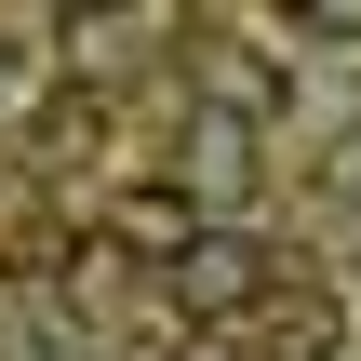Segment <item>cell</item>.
Listing matches in <instances>:
<instances>
[{
	"label": "cell",
	"mask_w": 361,
	"mask_h": 361,
	"mask_svg": "<svg viewBox=\"0 0 361 361\" xmlns=\"http://www.w3.org/2000/svg\"><path fill=\"white\" fill-rule=\"evenodd\" d=\"M188 201H214V214H228V201H255V134H241V121H201V161H188Z\"/></svg>",
	"instance_id": "5b68a950"
},
{
	"label": "cell",
	"mask_w": 361,
	"mask_h": 361,
	"mask_svg": "<svg viewBox=\"0 0 361 361\" xmlns=\"http://www.w3.org/2000/svg\"><path fill=\"white\" fill-rule=\"evenodd\" d=\"M107 228H121V255H161V268H174V255L201 241V201H188V188H121Z\"/></svg>",
	"instance_id": "277c9868"
},
{
	"label": "cell",
	"mask_w": 361,
	"mask_h": 361,
	"mask_svg": "<svg viewBox=\"0 0 361 361\" xmlns=\"http://www.w3.org/2000/svg\"><path fill=\"white\" fill-rule=\"evenodd\" d=\"M161 281H174V308H188V322L214 335V322H268V295H281L295 268H281V255H268L255 228H201V241H188V255H174Z\"/></svg>",
	"instance_id": "6da1fadb"
},
{
	"label": "cell",
	"mask_w": 361,
	"mask_h": 361,
	"mask_svg": "<svg viewBox=\"0 0 361 361\" xmlns=\"http://www.w3.org/2000/svg\"><path fill=\"white\" fill-rule=\"evenodd\" d=\"M174 361H241V348H228V335H188V348H174Z\"/></svg>",
	"instance_id": "52a82bcc"
},
{
	"label": "cell",
	"mask_w": 361,
	"mask_h": 361,
	"mask_svg": "<svg viewBox=\"0 0 361 361\" xmlns=\"http://www.w3.org/2000/svg\"><path fill=\"white\" fill-rule=\"evenodd\" d=\"M94 134H107V107H94V94H67V107H40V147H54V161H94Z\"/></svg>",
	"instance_id": "8992f818"
},
{
	"label": "cell",
	"mask_w": 361,
	"mask_h": 361,
	"mask_svg": "<svg viewBox=\"0 0 361 361\" xmlns=\"http://www.w3.org/2000/svg\"><path fill=\"white\" fill-rule=\"evenodd\" d=\"M201 94H214V121H281V94H295V67L268 54V40H241V27H201Z\"/></svg>",
	"instance_id": "7a4b0ae2"
},
{
	"label": "cell",
	"mask_w": 361,
	"mask_h": 361,
	"mask_svg": "<svg viewBox=\"0 0 361 361\" xmlns=\"http://www.w3.org/2000/svg\"><path fill=\"white\" fill-rule=\"evenodd\" d=\"M255 348H268V361H335V348H348V308H335L322 281H281L268 322H255Z\"/></svg>",
	"instance_id": "3957f363"
}]
</instances>
